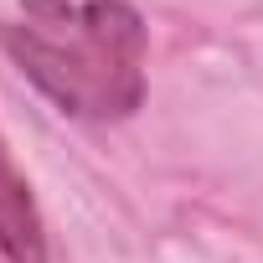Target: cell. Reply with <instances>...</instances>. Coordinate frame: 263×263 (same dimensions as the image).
I'll return each instance as SVG.
<instances>
[{
    "label": "cell",
    "instance_id": "2",
    "mask_svg": "<svg viewBox=\"0 0 263 263\" xmlns=\"http://www.w3.org/2000/svg\"><path fill=\"white\" fill-rule=\"evenodd\" d=\"M0 253L11 263H47V242H42V217H36L31 186L16 171L6 145H0Z\"/></svg>",
    "mask_w": 263,
    "mask_h": 263
},
{
    "label": "cell",
    "instance_id": "1",
    "mask_svg": "<svg viewBox=\"0 0 263 263\" xmlns=\"http://www.w3.org/2000/svg\"><path fill=\"white\" fill-rule=\"evenodd\" d=\"M0 26L21 72L78 119H124L145 98V21L124 0H21Z\"/></svg>",
    "mask_w": 263,
    "mask_h": 263
}]
</instances>
